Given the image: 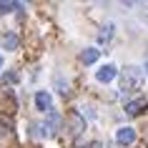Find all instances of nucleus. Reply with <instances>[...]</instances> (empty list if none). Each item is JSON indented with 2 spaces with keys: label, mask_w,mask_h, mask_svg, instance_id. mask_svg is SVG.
<instances>
[{
  "label": "nucleus",
  "mask_w": 148,
  "mask_h": 148,
  "mask_svg": "<svg viewBox=\"0 0 148 148\" xmlns=\"http://www.w3.org/2000/svg\"><path fill=\"white\" fill-rule=\"evenodd\" d=\"M116 140L121 143V146H131L133 140H136V131H133L131 125H123V128L116 131Z\"/></svg>",
  "instance_id": "nucleus-4"
},
{
  "label": "nucleus",
  "mask_w": 148,
  "mask_h": 148,
  "mask_svg": "<svg viewBox=\"0 0 148 148\" xmlns=\"http://www.w3.org/2000/svg\"><path fill=\"white\" fill-rule=\"evenodd\" d=\"M35 106H38V110H43V113H50V110H53V98H50V93H48V90H38V93H35Z\"/></svg>",
  "instance_id": "nucleus-3"
},
{
  "label": "nucleus",
  "mask_w": 148,
  "mask_h": 148,
  "mask_svg": "<svg viewBox=\"0 0 148 148\" xmlns=\"http://www.w3.org/2000/svg\"><path fill=\"white\" fill-rule=\"evenodd\" d=\"M143 83V70L136 65H128L125 70H121V90H138Z\"/></svg>",
  "instance_id": "nucleus-1"
},
{
  "label": "nucleus",
  "mask_w": 148,
  "mask_h": 148,
  "mask_svg": "<svg viewBox=\"0 0 148 148\" xmlns=\"http://www.w3.org/2000/svg\"><path fill=\"white\" fill-rule=\"evenodd\" d=\"M116 75H118V68L113 63H106V65H101L95 70V80L98 83H110V80H116Z\"/></svg>",
  "instance_id": "nucleus-2"
},
{
  "label": "nucleus",
  "mask_w": 148,
  "mask_h": 148,
  "mask_svg": "<svg viewBox=\"0 0 148 148\" xmlns=\"http://www.w3.org/2000/svg\"><path fill=\"white\" fill-rule=\"evenodd\" d=\"M146 106H148L146 98H136V101H128V103H125V113H128V116H138V113L146 108Z\"/></svg>",
  "instance_id": "nucleus-5"
},
{
  "label": "nucleus",
  "mask_w": 148,
  "mask_h": 148,
  "mask_svg": "<svg viewBox=\"0 0 148 148\" xmlns=\"http://www.w3.org/2000/svg\"><path fill=\"white\" fill-rule=\"evenodd\" d=\"M110 35H113V23L103 25V30H101V35H98V40H101V43H106V40H110Z\"/></svg>",
  "instance_id": "nucleus-9"
},
{
  "label": "nucleus",
  "mask_w": 148,
  "mask_h": 148,
  "mask_svg": "<svg viewBox=\"0 0 148 148\" xmlns=\"http://www.w3.org/2000/svg\"><path fill=\"white\" fill-rule=\"evenodd\" d=\"M20 8H23L20 3H10V0L3 3V0H0V13H13V10H20Z\"/></svg>",
  "instance_id": "nucleus-8"
},
{
  "label": "nucleus",
  "mask_w": 148,
  "mask_h": 148,
  "mask_svg": "<svg viewBox=\"0 0 148 148\" xmlns=\"http://www.w3.org/2000/svg\"><path fill=\"white\" fill-rule=\"evenodd\" d=\"M0 65H3V58H0Z\"/></svg>",
  "instance_id": "nucleus-11"
},
{
  "label": "nucleus",
  "mask_w": 148,
  "mask_h": 148,
  "mask_svg": "<svg viewBox=\"0 0 148 148\" xmlns=\"http://www.w3.org/2000/svg\"><path fill=\"white\" fill-rule=\"evenodd\" d=\"M18 43H20V40H18V35H15V33H10V30L0 35V45L5 48V50H15Z\"/></svg>",
  "instance_id": "nucleus-6"
},
{
  "label": "nucleus",
  "mask_w": 148,
  "mask_h": 148,
  "mask_svg": "<svg viewBox=\"0 0 148 148\" xmlns=\"http://www.w3.org/2000/svg\"><path fill=\"white\" fill-rule=\"evenodd\" d=\"M98 55H101V50H95V48H86V50L80 53V63H86V65H93V63L98 60Z\"/></svg>",
  "instance_id": "nucleus-7"
},
{
  "label": "nucleus",
  "mask_w": 148,
  "mask_h": 148,
  "mask_svg": "<svg viewBox=\"0 0 148 148\" xmlns=\"http://www.w3.org/2000/svg\"><path fill=\"white\" fill-rule=\"evenodd\" d=\"M146 73H148V63H146Z\"/></svg>",
  "instance_id": "nucleus-10"
}]
</instances>
